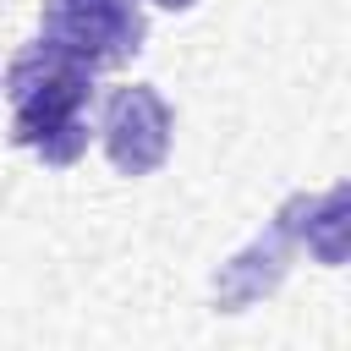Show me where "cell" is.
Returning a JSON list of instances; mask_svg holds the SVG:
<instances>
[{"mask_svg":"<svg viewBox=\"0 0 351 351\" xmlns=\"http://www.w3.org/2000/svg\"><path fill=\"white\" fill-rule=\"evenodd\" d=\"M0 93L11 110V143L16 148L38 154L55 170H66L88 154V143H93V126H88L93 66H82L77 55H66L49 38H33L5 60Z\"/></svg>","mask_w":351,"mask_h":351,"instance_id":"1","label":"cell"},{"mask_svg":"<svg viewBox=\"0 0 351 351\" xmlns=\"http://www.w3.org/2000/svg\"><path fill=\"white\" fill-rule=\"evenodd\" d=\"M38 38L60 44L93 71H115L143 55L148 16H143V0H44Z\"/></svg>","mask_w":351,"mask_h":351,"instance_id":"2","label":"cell"},{"mask_svg":"<svg viewBox=\"0 0 351 351\" xmlns=\"http://www.w3.org/2000/svg\"><path fill=\"white\" fill-rule=\"evenodd\" d=\"M170 137H176V110L165 104V93L154 82H126L104 93V115H99V143L104 159L115 165V176H154L170 159Z\"/></svg>","mask_w":351,"mask_h":351,"instance_id":"3","label":"cell"},{"mask_svg":"<svg viewBox=\"0 0 351 351\" xmlns=\"http://www.w3.org/2000/svg\"><path fill=\"white\" fill-rule=\"evenodd\" d=\"M302 203H307V192H291V197L269 214V225H263L236 258L219 263V274H214V313H247L258 296H269V291L285 280L291 252L302 247Z\"/></svg>","mask_w":351,"mask_h":351,"instance_id":"4","label":"cell"},{"mask_svg":"<svg viewBox=\"0 0 351 351\" xmlns=\"http://www.w3.org/2000/svg\"><path fill=\"white\" fill-rule=\"evenodd\" d=\"M346 230H351V219H346V186L307 192V203H302V241H307V252H313L318 263L340 269V258H346Z\"/></svg>","mask_w":351,"mask_h":351,"instance_id":"5","label":"cell"},{"mask_svg":"<svg viewBox=\"0 0 351 351\" xmlns=\"http://www.w3.org/2000/svg\"><path fill=\"white\" fill-rule=\"evenodd\" d=\"M148 5H165V11H192L197 0H148Z\"/></svg>","mask_w":351,"mask_h":351,"instance_id":"6","label":"cell"}]
</instances>
